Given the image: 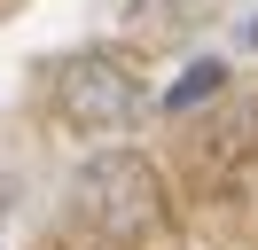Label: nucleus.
<instances>
[{
  "label": "nucleus",
  "mask_w": 258,
  "mask_h": 250,
  "mask_svg": "<svg viewBox=\"0 0 258 250\" xmlns=\"http://www.w3.org/2000/svg\"><path fill=\"white\" fill-rule=\"evenodd\" d=\"M250 47H258V24H250Z\"/></svg>",
  "instance_id": "423d86ee"
},
{
  "label": "nucleus",
  "mask_w": 258,
  "mask_h": 250,
  "mask_svg": "<svg viewBox=\"0 0 258 250\" xmlns=\"http://www.w3.org/2000/svg\"><path fill=\"white\" fill-rule=\"evenodd\" d=\"M55 109H63V125H79V133H125L149 109V86H141V71H133L125 55L86 47V55H71L63 71H55Z\"/></svg>",
  "instance_id": "f03ea898"
},
{
  "label": "nucleus",
  "mask_w": 258,
  "mask_h": 250,
  "mask_svg": "<svg viewBox=\"0 0 258 250\" xmlns=\"http://www.w3.org/2000/svg\"><path fill=\"white\" fill-rule=\"evenodd\" d=\"M16 203H24V180H16V172H0V234H8V219H16Z\"/></svg>",
  "instance_id": "39448f33"
},
{
  "label": "nucleus",
  "mask_w": 258,
  "mask_h": 250,
  "mask_svg": "<svg viewBox=\"0 0 258 250\" xmlns=\"http://www.w3.org/2000/svg\"><path fill=\"white\" fill-rule=\"evenodd\" d=\"M219 86H227V62H219V55H204V62H188V71H180L172 86H164V109H172V117H180V109H196V102H211V94H219Z\"/></svg>",
  "instance_id": "20e7f679"
},
{
  "label": "nucleus",
  "mask_w": 258,
  "mask_h": 250,
  "mask_svg": "<svg viewBox=\"0 0 258 250\" xmlns=\"http://www.w3.org/2000/svg\"><path fill=\"white\" fill-rule=\"evenodd\" d=\"M71 211L94 234H110V242H141V234L164 227V180L133 149H94L71 172Z\"/></svg>",
  "instance_id": "f257e3e1"
},
{
  "label": "nucleus",
  "mask_w": 258,
  "mask_h": 250,
  "mask_svg": "<svg viewBox=\"0 0 258 250\" xmlns=\"http://www.w3.org/2000/svg\"><path fill=\"white\" fill-rule=\"evenodd\" d=\"M211 8H219V0H133L125 24L141 31V39H180V31L211 24Z\"/></svg>",
  "instance_id": "7ed1b4c3"
}]
</instances>
